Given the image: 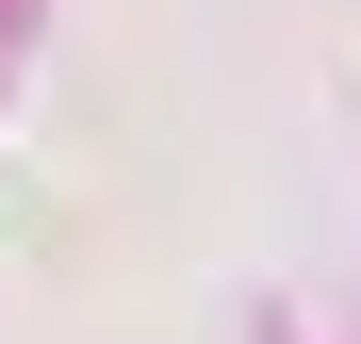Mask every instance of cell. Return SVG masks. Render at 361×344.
<instances>
[]
</instances>
